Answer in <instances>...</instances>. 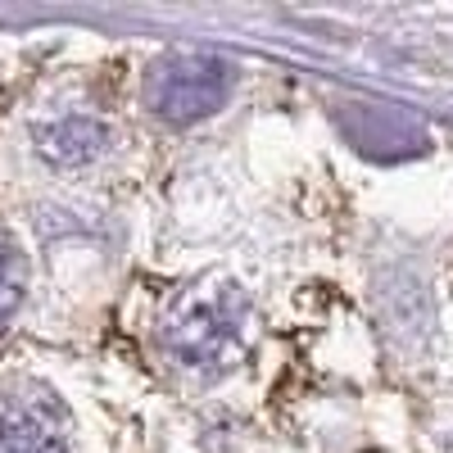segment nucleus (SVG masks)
Listing matches in <instances>:
<instances>
[{
	"label": "nucleus",
	"mask_w": 453,
	"mask_h": 453,
	"mask_svg": "<svg viewBox=\"0 0 453 453\" xmlns=\"http://www.w3.org/2000/svg\"><path fill=\"white\" fill-rule=\"evenodd\" d=\"M64 408L50 390L14 386L0 395V453H64Z\"/></svg>",
	"instance_id": "nucleus-3"
},
{
	"label": "nucleus",
	"mask_w": 453,
	"mask_h": 453,
	"mask_svg": "<svg viewBox=\"0 0 453 453\" xmlns=\"http://www.w3.org/2000/svg\"><path fill=\"white\" fill-rule=\"evenodd\" d=\"M104 141H109V132H104L100 119H91V113H64V119H55L36 132L42 155L55 159V164H87L104 150Z\"/></svg>",
	"instance_id": "nucleus-4"
},
{
	"label": "nucleus",
	"mask_w": 453,
	"mask_h": 453,
	"mask_svg": "<svg viewBox=\"0 0 453 453\" xmlns=\"http://www.w3.org/2000/svg\"><path fill=\"white\" fill-rule=\"evenodd\" d=\"M23 290H27V258L5 232H0V326L19 313Z\"/></svg>",
	"instance_id": "nucleus-5"
},
{
	"label": "nucleus",
	"mask_w": 453,
	"mask_h": 453,
	"mask_svg": "<svg viewBox=\"0 0 453 453\" xmlns=\"http://www.w3.org/2000/svg\"><path fill=\"white\" fill-rule=\"evenodd\" d=\"M232 82H236V68L222 55L181 50V55H168L164 64H155V73H150V82H145V100L155 113H164V119L191 123V119L213 113L226 96H232Z\"/></svg>",
	"instance_id": "nucleus-2"
},
{
	"label": "nucleus",
	"mask_w": 453,
	"mask_h": 453,
	"mask_svg": "<svg viewBox=\"0 0 453 453\" xmlns=\"http://www.w3.org/2000/svg\"><path fill=\"white\" fill-rule=\"evenodd\" d=\"M241 331H245V295L236 290L196 295L168 318L164 345L186 367H226L241 354Z\"/></svg>",
	"instance_id": "nucleus-1"
}]
</instances>
